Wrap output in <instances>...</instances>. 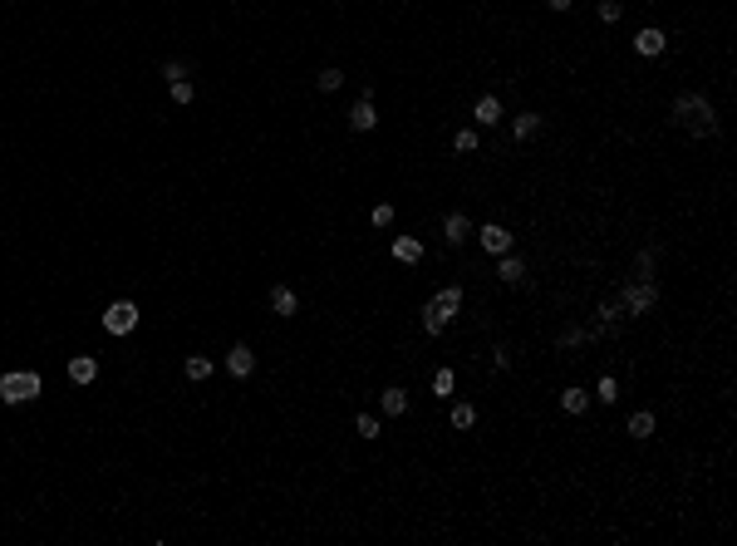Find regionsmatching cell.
I'll use <instances>...</instances> for the list:
<instances>
[{"label":"cell","mask_w":737,"mask_h":546,"mask_svg":"<svg viewBox=\"0 0 737 546\" xmlns=\"http://www.w3.org/2000/svg\"><path fill=\"white\" fill-rule=\"evenodd\" d=\"M44 384H40V374L35 369H10V374H0V404H30L40 399Z\"/></svg>","instance_id":"6da1fadb"},{"label":"cell","mask_w":737,"mask_h":546,"mask_svg":"<svg viewBox=\"0 0 737 546\" xmlns=\"http://www.w3.org/2000/svg\"><path fill=\"white\" fill-rule=\"evenodd\" d=\"M673 114L684 119V123H688L693 133H713V128H718V123H713V108H708V103H703L698 94H684V99L673 103Z\"/></svg>","instance_id":"7a4b0ae2"},{"label":"cell","mask_w":737,"mask_h":546,"mask_svg":"<svg viewBox=\"0 0 737 546\" xmlns=\"http://www.w3.org/2000/svg\"><path fill=\"white\" fill-rule=\"evenodd\" d=\"M133 325H138V305H133V300H113V305L103 310V330H108V335H128Z\"/></svg>","instance_id":"3957f363"},{"label":"cell","mask_w":737,"mask_h":546,"mask_svg":"<svg viewBox=\"0 0 737 546\" xmlns=\"http://www.w3.org/2000/svg\"><path fill=\"white\" fill-rule=\"evenodd\" d=\"M428 305H433V310H437L442 320H452V315L462 310V286H447V291H437V296H433Z\"/></svg>","instance_id":"277c9868"},{"label":"cell","mask_w":737,"mask_h":546,"mask_svg":"<svg viewBox=\"0 0 737 546\" xmlns=\"http://www.w3.org/2000/svg\"><path fill=\"white\" fill-rule=\"evenodd\" d=\"M482 246L492 251V256H506V251H512V232H506V227H482Z\"/></svg>","instance_id":"5b68a950"},{"label":"cell","mask_w":737,"mask_h":546,"mask_svg":"<svg viewBox=\"0 0 737 546\" xmlns=\"http://www.w3.org/2000/svg\"><path fill=\"white\" fill-rule=\"evenodd\" d=\"M251 369H256V355H251L246 345H236L232 355H226V374H232V379H246Z\"/></svg>","instance_id":"8992f818"},{"label":"cell","mask_w":737,"mask_h":546,"mask_svg":"<svg viewBox=\"0 0 737 546\" xmlns=\"http://www.w3.org/2000/svg\"><path fill=\"white\" fill-rule=\"evenodd\" d=\"M94 374H98V359H94V355H74V359H69V379H74V384H94Z\"/></svg>","instance_id":"52a82bcc"},{"label":"cell","mask_w":737,"mask_h":546,"mask_svg":"<svg viewBox=\"0 0 737 546\" xmlns=\"http://www.w3.org/2000/svg\"><path fill=\"white\" fill-rule=\"evenodd\" d=\"M664 44H668V35H664V30H639V35H634V49H639V54H649V60H654V54H664Z\"/></svg>","instance_id":"ba28073f"},{"label":"cell","mask_w":737,"mask_h":546,"mask_svg":"<svg viewBox=\"0 0 737 546\" xmlns=\"http://www.w3.org/2000/svg\"><path fill=\"white\" fill-rule=\"evenodd\" d=\"M442 232H447V241H452V246H462V241H467V232H472V222H467L462 212H452L447 222H442Z\"/></svg>","instance_id":"9c48e42d"},{"label":"cell","mask_w":737,"mask_h":546,"mask_svg":"<svg viewBox=\"0 0 737 546\" xmlns=\"http://www.w3.org/2000/svg\"><path fill=\"white\" fill-rule=\"evenodd\" d=\"M295 305H300V300H295L291 286H275V291H270V310H275V315H295Z\"/></svg>","instance_id":"30bf717a"},{"label":"cell","mask_w":737,"mask_h":546,"mask_svg":"<svg viewBox=\"0 0 737 546\" xmlns=\"http://www.w3.org/2000/svg\"><path fill=\"white\" fill-rule=\"evenodd\" d=\"M374 123H379V114H374V103H369V99H364V103H359V108H354V114H349V128H354V133H369V128H374Z\"/></svg>","instance_id":"8fae6325"},{"label":"cell","mask_w":737,"mask_h":546,"mask_svg":"<svg viewBox=\"0 0 737 546\" xmlns=\"http://www.w3.org/2000/svg\"><path fill=\"white\" fill-rule=\"evenodd\" d=\"M496 276H501V281H506V286H517V281H521V276H526V266H521V261H517V256H512V251H506V256H501V266H496Z\"/></svg>","instance_id":"7c38bea8"},{"label":"cell","mask_w":737,"mask_h":546,"mask_svg":"<svg viewBox=\"0 0 737 546\" xmlns=\"http://www.w3.org/2000/svg\"><path fill=\"white\" fill-rule=\"evenodd\" d=\"M393 256H399V261H408V266H413V261L423 256V241H413V237H393Z\"/></svg>","instance_id":"4fadbf2b"},{"label":"cell","mask_w":737,"mask_h":546,"mask_svg":"<svg viewBox=\"0 0 737 546\" xmlns=\"http://www.w3.org/2000/svg\"><path fill=\"white\" fill-rule=\"evenodd\" d=\"M477 123H501V103L487 94V99H477Z\"/></svg>","instance_id":"5bb4252c"},{"label":"cell","mask_w":737,"mask_h":546,"mask_svg":"<svg viewBox=\"0 0 737 546\" xmlns=\"http://www.w3.org/2000/svg\"><path fill=\"white\" fill-rule=\"evenodd\" d=\"M560 404H565V413H585V409H590V394H585V389H565Z\"/></svg>","instance_id":"9a60e30c"},{"label":"cell","mask_w":737,"mask_h":546,"mask_svg":"<svg viewBox=\"0 0 737 546\" xmlns=\"http://www.w3.org/2000/svg\"><path fill=\"white\" fill-rule=\"evenodd\" d=\"M182 374H187V379H207V374H211V359H202V355H187Z\"/></svg>","instance_id":"2e32d148"},{"label":"cell","mask_w":737,"mask_h":546,"mask_svg":"<svg viewBox=\"0 0 737 546\" xmlns=\"http://www.w3.org/2000/svg\"><path fill=\"white\" fill-rule=\"evenodd\" d=\"M379 404H383V413H404V409H408V394H404V389H388Z\"/></svg>","instance_id":"e0dca14e"},{"label":"cell","mask_w":737,"mask_h":546,"mask_svg":"<svg viewBox=\"0 0 737 546\" xmlns=\"http://www.w3.org/2000/svg\"><path fill=\"white\" fill-rule=\"evenodd\" d=\"M654 433V413H634L630 418V438H649Z\"/></svg>","instance_id":"ac0fdd59"},{"label":"cell","mask_w":737,"mask_h":546,"mask_svg":"<svg viewBox=\"0 0 737 546\" xmlns=\"http://www.w3.org/2000/svg\"><path fill=\"white\" fill-rule=\"evenodd\" d=\"M477 423V409L472 404H458V409H452V428H472Z\"/></svg>","instance_id":"d6986e66"},{"label":"cell","mask_w":737,"mask_h":546,"mask_svg":"<svg viewBox=\"0 0 737 546\" xmlns=\"http://www.w3.org/2000/svg\"><path fill=\"white\" fill-rule=\"evenodd\" d=\"M536 128H541V119H536V114H521V119L512 123V133H517V138H531Z\"/></svg>","instance_id":"ffe728a7"},{"label":"cell","mask_w":737,"mask_h":546,"mask_svg":"<svg viewBox=\"0 0 737 546\" xmlns=\"http://www.w3.org/2000/svg\"><path fill=\"white\" fill-rule=\"evenodd\" d=\"M315 84H320V94H334L339 84H345V74H339V69H324V74H320Z\"/></svg>","instance_id":"44dd1931"},{"label":"cell","mask_w":737,"mask_h":546,"mask_svg":"<svg viewBox=\"0 0 737 546\" xmlns=\"http://www.w3.org/2000/svg\"><path fill=\"white\" fill-rule=\"evenodd\" d=\"M452 384H458V374H452V369H437V374H433V389H437V394H452Z\"/></svg>","instance_id":"7402d4cb"},{"label":"cell","mask_w":737,"mask_h":546,"mask_svg":"<svg viewBox=\"0 0 737 546\" xmlns=\"http://www.w3.org/2000/svg\"><path fill=\"white\" fill-rule=\"evenodd\" d=\"M442 325H447V320H442V315H437L433 305H423V330H428V335H437V330H442Z\"/></svg>","instance_id":"603a6c76"},{"label":"cell","mask_w":737,"mask_h":546,"mask_svg":"<svg viewBox=\"0 0 737 546\" xmlns=\"http://www.w3.org/2000/svg\"><path fill=\"white\" fill-rule=\"evenodd\" d=\"M354 428H359V438H379V418H369V413H359Z\"/></svg>","instance_id":"cb8c5ba5"},{"label":"cell","mask_w":737,"mask_h":546,"mask_svg":"<svg viewBox=\"0 0 737 546\" xmlns=\"http://www.w3.org/2000/svg\"><path fill=\"white\" fill-rule=\"evenodd\" d=\"M162 79H173V84L187 79V65H182V60H167V65H162Z\"/></svg>","instance_id":"d4e9b609"},{"label":"cell","mask_w":737,"mask_h":546,"mask_svg":"<svg viewBox=\"0 0 737 546\" xmlns=\"http://www.w3.org/2000/svg\"><path fill=\"white\" fill-rule=\"evenodd\" d=\"M192 94H197V89H192L187 79H177V84H173V103H192Z\"/></svg>","instance_id":"484cf974"},{"label":"cell","mask_w":737,"mask_h":546,"mask_svg":"<svg viewBox=\"0 0 737 546\" xmlns=\"http://www.w3.org/2000/svg\"><path fill=\"white\" fill-rule=\"evenodd\" d=\"M458 153H477V128H462V133H458Z\"/></svg>","instance_id":"4316f807"},{"label":"cell","mask_w":737,"mask_h":546,"mask_svg":"<svg viewBox=\"0 0 737 546\" xmlns=\"http://www.w3.org/2000/svg\"><path fill=\"white\" fill-rule=\"evenodd\" d=\"M388 222H393V207L379 202V207H374V227H388Z\"/></svg>","instance_id":"83f0119b"},{"label":"cell","mask_w":737,"mask_h":546,"mask_svg":"<svg viewBox=\"0 0 737 546\" xmlns=\"http://www.w3.org/2000/svg\"><path fill=\"white\" fill-rule=\"evenodd\" d=\"M600 399H605V404L619 399V384H614V379H600Z\"/></svg>","instance_id":"f1b7e54d"},{"label":"cell","mask_w":737,"mask_h":546,"mask_svg":"<svg viewBox=\"0 0 737 546\" xmlns=\"http://www.w3.org/2000/svg\"><path fill=\"white\" fill-rule=\"evenodd\" d=\"M600 20H619V0H605V6H600Z\"/></svg>","instance_id":"f546056e"},{"label":"cell","mask_w":737,"mask_h":546,"mask_svg":"<svg viewBox=\"0 0 737 546\" xmlns=\"http://www.w3.org/2000/svg\"><path fill=\"white\" fill-rule=\"evenodd\" d=\"M550 10H571V0H550Z\"/></svg>","instance_id":"4dcf8cb0"}]
</instances>
